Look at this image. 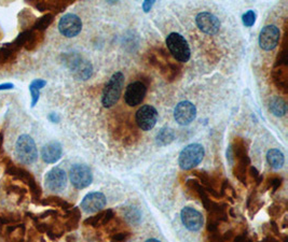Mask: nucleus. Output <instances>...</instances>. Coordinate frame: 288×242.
<instances>
[{
  "mask_svg": "<svg viewBox=\"0 0 288 242\" xmlns=\"http://www.w3.org/2000/svg\"><path fill=\"white\" fill-rule=\"evenodd\" d=\"M64 63L71 71L72 75L78 80L85 81L90 79L93 73L92 64L77 53L64 55Z\"/></svg>",
  "mask_w": 288,
  "mask_h": 242,
  "instance_id": "obj_1",
  "label": "nucleus"
},
{
  "mask_svg": "<svg viewBox=\"0 0 288 242\" xmlns=\"http://www.w3.org/2000/svg\"><path fill=\"white\" fill-rule=\"evenodd\" d=\"M123 86H124L123 73L122 72L113 73L111 78L109 79L108 83L106 84L103 92L102 103L104 107L110 108L118 103L123 91Z\"/></svg>",
  "mask_w": 288,
  "mask_h": 242,
  "instance_id": "obj_2",
  "label": "nucleus"
},
{
  "mask_svg": "<svg viewBox=\"0 0 288 242\" xmlns=\"http://www.w3.org/2000/svg\"><path fill=\"white\" fill-rule=\"evenodd\" d=\"M15 154L23 165L34 164L38 158V150L34 139L29 135L20 136L15 145Z\"/></svg>",
  "mask_w": 288,
  "mask_h": 242,
  "instance_id": "obj_3",
  "label": "nucleus"
},
{
  "mask_svg": "<svg viewBox=\"0 0 288 242\" xmlns=\"http://www.w3.org/2000/svg\"><path fill=\"white\" fill-rule=\"evenodd\" d=\"M204 148L199 144H192L187 146L179 154L178 164L183 170H191L203 160Z\"/></svg>",
  "mask_w": 288,
  "mask_h": 242,
  "instance_id": "obj_4",
  "label": "nucleus"
},
{
  "mask_svg": "<svg viewBox=\"0 0 288 242\" xmlns=\"http://www.w3.org/2000/svg\"><path fill=\"white\" fill-rule=\"evenodd\" d=\"M166 46L174 58L180 63H187L190 59V48L187 40L177 32H172L166 38Z\"/></svg>",
  "mask_w": 288,
  "mask_h": 242,
  "instance_id": "obj_5",
  "label": "nucleus"
},
{
  "mask_svg": "<svg viewBox=\"0 0 288 242\" xmlns=\"http://www.w3.org/2000/svg\"><path fill=\"white\" fill-rule=\"evenodd\" d=\"M69 180L74 188L82 190L92 183L93 174L87 165L76 164L69 170Z\"/></svg>",
  "mask_w": 288,
  "mask_h": 242,
  "instance_id": "obj_6",
  "label": "nucleus"
},
{
  "mask_svg": "<svg viewBox=\"0 0 288 242\" xmlns=\"http://www.w3.org/2000/svg\"><path fill=\"white\" fill-rule=\"evenodd\" d=\"M6 172L9 175H12V177L16 178L17 180L24 182L25 184H27V186L29 188L31 194H33V198L34 200H38L40 199V195H41V190L38 186L35 178L31 175L30 172H28L27 170L23 169V168H20L14 166L13 164H10L7 166Z\"/></svg>",
  "mask_w": 288,
  "mask_h": 242,
  "instance_id": "obj_7",
  "label": "nucleus"
},
{
  "mask_svg": "<svg viewBox=\"0 0 288 242\" xmlns=\"http://www.w3.org/2000/svg\"><path fill=\"white\" fill-rule=\"evenodd\" d=\"M82 29V22L79 16L72 13L64 15L59 23V30L63 36L73 38L80 34Z\"/></svg>",
  "mask_w": 288,
  "mask_h": 242,
  "instance_id": "obj_8",
  "label": "nucleus"
},
{
  "mask_svg": "<svg viewBox=\"0 0 288 242\" xmlns=\"http://www.w3.org/2000/svg\"><path fill=\"white\" fill-rule=\"evenodd\" d=\"M45 184L47 190L53 193H60L64 191L67 184V174L65 170L59 167L52 168L46 175Z\"/></svg>",
  "mask_w": 288,
  "mask_h": 242,
  "instance_id": "obj_9",
  "label": "nucleus"
},
{
  "mask_svg": "<svg viewBox=\"0 0 288 242\" xmlns=\"http://www.w3.org/2000/svg\"><path fill=\"white\" fill-rule=\"evenodd\" d=\"M158 120V111L152 106H143L136 112V123L142 130H151Z\"/></svg>",
  "mask_w": 288,
  "mask_h": 242,
  "instance_id": "obj_10",
  "label": "nucleus"
},
{
  "mask_svg": "<svg viewBox=\"0 0 288 242\" xmlns=\"http://www.w3.org/2000/svg\"><path fill=\"white\" fill-rule=\"evenodd\" d=\"M174 117L179 125H189L197 117V108L188 100L180 102L174 110Z\"/></svg>",
  "mask_w": 288,
  "mask_h": 242,
  "instance_id": "obj_11",
  "label": "nucleus"
},
{
  "mask_svg": "<svg viewBox=\"0 0 288 242\" xmlns=\"http://www.w3.org/2000/svg\"><path fill=\"white\" fill-rule=\"evenodd\" d=\"M280 29L274 25H268L261 29L259 35V46L264 51L275 49L280 42Z\"/></svg>",
  "mask_w": 288,
  "mask_h": 242,
  "instance_id": "obj_12",
  "label": "nucleus"
},
{
  "mask_svg": "<svg viewBox=\"0 0 288 242\" xmlns=\"http://www.w3.org/2000/svg\"><path fill=\"white\" fill-rule=\"evenodd\" d=\"M180 218L184 226L190 232H198L203 226L204 218L198 210L190 207H185L180 212Z\"/></svg>",
  "mask_w": 288,
  "mask_h": 242,
  "instance_id": "obj_13",
  "label": "nucleus"
},
{
  "mask_svg": "<svg viewBox=\"0 0 288 242\" xmlns=\"http://www.w3.org/2000/svg\"><path fill=\"white\" fill-rule=\"evenodd\" d=\"M147 93V87L143 82L136 81L126 87L124 93V102L130 107L141 105Z\"/></svg>",
  "mask_w": 288,
  "mask_h": 242,
  "instance_id": "obj_14",
  "label": "nucleus"
},
{
  "mask_svg": "<svg viewBox=\"0 0 288 242\" xmlns=\"http://www.w3.org/2000/svg\"><path fill=\"white\" fill-rule=\"evenodd\" d=\"M106 204H107V199L103 193L92 192L83 198L81 209L87 213H96L102 211Z\"/></svg>",
  "mask_w": 288,
  "mask_h": 242,
  "instance_id": "obj_15",
  "label": "nucleus"
},
{
  "mask_svg": "<svg viewBox=\"0 0 288 242\" xmlns=\"http://www.w3.org/2000/svg\"><path fill=\"white\" fill-rule=\"evenodd\" d=\"M196 22L199 29L207 35H215L220 29L219 19L209 12H202L198 14Z\"/></svg>",
  "mask_w": 288,
  "mask_h": 242,
  "instance_id": "obj_16",
  "label": "nucleus"
},
{
  "mask_svg": "<svg viewBox=\"0 0 288 242\" xmlns=\"http://www.w3.org/2000/svg\"><path fill=\"white\" fill-rule=\"evenodd\" d=\"M62 157V146L57 141H51L41 149V158L47 164H54Z\"/></svg>",
  "mask_w": 288,
  "mask_h": 242,
  "instance_id": "obj_17",
  "label": "nucleus"
},
{
  "mask_svg": "<svg viewBox=\"0 0 288 242\" xmlns=\"http://www.w3.org/2000/svg\"><path fill=\"white\" fill-rule=\"evenodd\" d=\"M113 216L114 215H113V212L111 210L103 211V212H100L98 215L91 216L88 219H85L84 224L85 225H91L93 227L106 225V224H108L111 221Z\"/></svg>",
  "mask_w": 288,
  "mask_h": 242,
  "instance_id": "obj_18",
  "label": "nucleus"
},
{
  "mask_svg": "<svg viewBox=\"0 0 288 242\" xmlns=\"http://www.w3.org/2000/svg\"><path fill=\"white\" fill-rule=\"evenodd\" d=\"M266 162L274 169H280L285 163L284 154L277 149H271L266 153Z\"/></svg>",
  "mask_w": 288,
  "mask_h": 242,
  "instance_id": "obj_19",
  "label": "nucleus"
},
{
  "mask_svg": "<svg viewBox=\"0 0 288 242\" xmlns=\"http://www.w3.org/2000/svg\"><path fill=\"white\" fill-rule=\"evenodd\" d=\"M269 109L275 116H284L287 112L286 103L283 98L279 96H274L270 99Z\"/></svg>",
  "mask_w": 288,
  "mask_h": 242,
  "instance_id": "obj_20",
  "label": "nucleus"
},
{
  "mask_svg": "<svg viewBox=\"0 0 288 242\" xmlns=\"http://www.w3.org/2000/svg\"><path fill=\"white\" fill-rule=\"evenodd\" d=\"M175 139V134L173 129H170L168 127H164L159 131L157 135V144L161 147L167 146L169 144H172Z\"/></svg>",
  "mask_w": 288,
  "mask_h": 242,
  "instance_id": "obj_21",
  "label": "nucleus"
},
{
  "mask_svg": "<svg viewBox=\"0 0 288 242\" xmlns=\"http://www.w3.org/2000/svg\"><path fill=\"white\" fill-rule=\"evenodd\" d=\"M47 82L45 80L37 79L33 81L29 85V91L31 94V107H35L36 104L39 100V95H40V90L42 87H45Z\"/></svg>",
  "mask_w": 288,
  "mask_h": 242,
  "instance_id": "obj_22",
  "label": "nucleus"
},
{
  "mask_svg": "<svg viewBox=\"0 0 288 242\" xmlns=\"http://www.w3.org/2000/svg\"><path fill=\"white\" fill-rule=\"evenodd\" d=\"M67 222L65 224V227L67 230H72L74 228H77L78 222L80 219V212L78 209H72V210L68 213L67 215Z\"/></svg>",
  "mask_w": 288,
  "mask_h": 242,
  "instance_id": "obj_23",
  "label": "nucleus"
},
{
  "mask_svg": "<svg viewBox=\"0 0 288 242\" xmlns=\"http://www.w3.org/2000/svg\"><path fill=\"white\" fill-rule=\"evenodd\" d=\"M42 205H45V206H52V207H61L63 209H68L70 208V204L66 203L65 200H63L62 198H59V197H48L46 198L45 200H42Z\"/></svg>",
  "mask_w": 288,
  "mask_h": 242,
  "instance_id": "obj_24",
  "label": "nucleus"
},
{
  "mask_svg": "<svg viewBox=\"0 0 288 242\" xmlns=\"http://www.w3.org/2000/svg\"><path fill=\"white\" fill-rule=\"evenodd\" d=\"M53 22V15L52 14H46L45 16L40 17L34 25V28L38 31H44L45 29H47L50 24Z\"/></svg>",
  "mask_w": 288,
  "mask_h": 242,
  "instance_id": "obj_25",
  "label": "nucleus"
},
{
  "mask_svg": "<svg viewBox=\"0 0 288 242\" xmlns=\"http://www.w3.org/2000/svg\"><path fill=\"white\" fill-rule=\"evenodd\" d=\"M256 21V13L254 11H247L246 13L243 15V24L246 27H252L255 24Z\"/></svg>",
  "mask_w": 288,
  "mask_h": 242,
  "instance_id": "obj_26",
  "label": "nucleus"
},
{
  "mask_svg": "<svg viewBox=\"0 0 288 242\" xmlns=\"http://www.w3.org/2000/svg\"><path fill=\"white\" fill-rule=\"evenodd\" d=\"M234 242H253V240L251 238H248L247 236L240 235V236H237V238L234 239Z\"/></svg>",
  "mask_w": 288,
  "mask_h": 242,
  "instance_id": "obj_27",
  "label": "nucleus"
},
{
  "mask_svg": "<svg viewBox=\"0 0 288 242\" xmlns=\"http://www.w3.org/2000/svg\"><path fill=\"white\" fill-rule=\"evenodd\" d=\"M153 5H155V2H145L143 4V9L145 10V12H148V11L152 8Z\"/></svg>",
  "mask_w": 288,
  "mask_h": 242,
  "instance_id": "obj_28",
  "label": "nucleus"
},
{
  "mask_svg": "<svg viewBox=\"0 0 288 242\" xmlns=\"http://www.w3.org/2000/svg\"><path fill=\"white\" fill-rule=\"evenodd\" d=\"M14 87V85L12 83H5L0 85V91H4V90H12Z\"/></svg>",
  "mask_w": 288,
  "mask_h": 242,
  "instance_id": "obj_29",
  "label": "nucleus"
},
{
  "mask_svg": "<svg viewBox=\"0 0 288 242\" xmlns=\"http://www.w3.org/2000/svg\"><path fill=\"white\" fill-rule=\"evenodd\" d=\"M3 147H4V135L0 134V154L3 153Z\"/></svg>",
  "mask_w": 288,
  "mask_h": 242,
  "instance_id": "obj_30",
  "label": "nucleus"
},
{
  "mask_svg": "<svg viewBox=\"0 0 288 242\" xmlns=\"http://www.w3.org/2000/svg\"><path fill=\"white\" fill-rule=\"evenodd\" d=\"M49 118H50V119H52L53 122H54V123H56L57 120H59V116H56V115H55V113H52V114L49 116Z\"/></svg>",
  "mask_w": 288,
  "mask_h": 242,
  "instance_id": "obj_31",
  "label": "nucleus"
},
{
  "mask_svg": "<svg viewBox=\"0 0 288 242\" xmlns=\"http://www.w3.org/2000/svg\"><path fill=\"white\" fill-rule=\"evenodd\" d=\"M146 242H161V241L158 240V239H148Z\"/></svg>",
  "mask_w": 288,
  "mask_h": 242,
  "instance_id": "obj_32",
  "label": "nucleus"
}]
</instances>
